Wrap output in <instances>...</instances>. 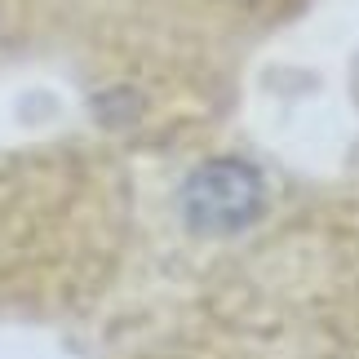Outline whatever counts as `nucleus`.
<instances>
[{"label": "nucleus", "instance_id": "nucleus-1", "mask_svg": "<svg viewBox=\"0 0 359 359\" xmlns=\"http://www.w3.org/2000/svg\"><path fill=\"white\" fill-rule=\"evenodd\" d=\"M262 213V177L244 160H209L182 187V217L200 236H236Z\"/></svg>", "mask_w": 359, "mask_h": 359}]
</instances>
